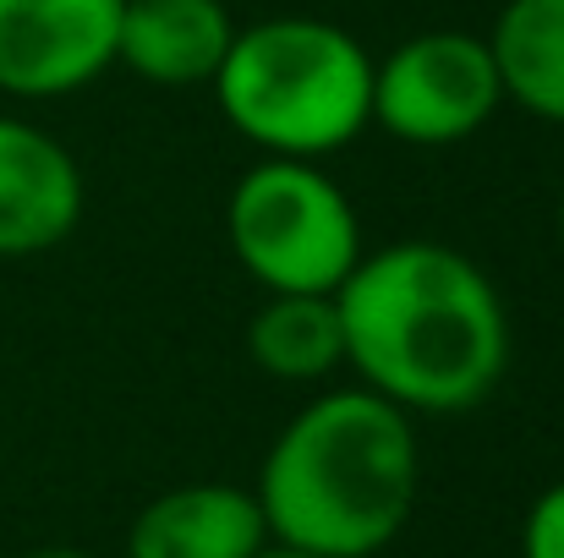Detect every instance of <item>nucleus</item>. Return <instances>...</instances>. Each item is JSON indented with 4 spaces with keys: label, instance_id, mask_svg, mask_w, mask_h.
Returning a JSON list of instances; mask_svg holds the SVG:
<instances>
[{
    "label": "nucleus",
    "instance_id": "obj_5",
    "mask_svg": "<svg viewBox=\"0 0 564 558\" xmlns=\"http://www.w3.org/2000/svg\"><path fill=\"white\" fill-rule=\"evenodd\" d=\"M505 105L488 39L460 28L411 33L373 66V121L411 149H449L477 138Z\"/></svg>",
    "mask_w": 564,
    "mask_h": 558
},
{
    "label": "nucleus",
    "instance_id": "obj_12",
    "mask_svg": "<svg viewBox=\"0 0 564 558\" xmlns=\"http://www.w3.org/2000/svg\"><path fill=\"white\" fill-rule=\"evenodd\" d=\"M521 558H564V482L538 493L521 526Z\"/></svg>",
    "mask_w": 564,
    "mask_h": 558
},
{
    "label": "nucleus",
    "instance_id": "obj_2",
    "mask_svg": "<svg viewBox=\"0 0 564 558\" xmlns=\"http://www.w3.org/2000/svg\"><path fill=\"white\" fill-rule=\"evenodd\" d=\"M422 493L411 416L373 389H335L302 405L263 455L258 510L269 543L318 558L383 554Z\"/></svg>",
    "mask_w": 564,
    "mask_h": 558
},
{
    "label": "nucleus",
    "instance_id": "obj_7",
    "mask_svg": "<svg viewBox=\"0 0 564 558\" xmlns=\"http://www.w3.org/2000/svg\"><path fill=\"white\" fill-rule=\"evenodd\" d=\"M83 219V171L50 132L0 116V258L61 247Z\"/></svg>",
    "mask_w": 564,
    "mask_h": 558
},
{
    "label": "nucleus",
    "instance_id": "obj_10",
    "mask_svg": "<svg viewBox=\"0 0 564 558\" xmlns=\"http://www.w3.org/2000/svg\"><path fill=\"white\" fill-rule=\"evenodd\" d=\"M505 99L564 127V0H510L488 33Z\"/></svg>",
    "mask_w": 564,
    "mask_h": 558
},
{
    "label": "nucleus",
    "instance_id": "obj_14",
    "mask_svg": "<svg viewBox=\"0 0 564 558\" xmlns=\"http://www.w3.org/2000/svg\"><path fill=\"white\" fill-rule=\"evenodd\" d=\"M28 558H88V554H77V548H39V554H28Z\"/></svg>",
    "mask_w": 564,
    "mask_h": 558
},
{
    "label": "nucleus",
    "instance_id": "obj_9",
    "mask_svg": "<svg viewBox=\"0 0 564 558\" xmlns=\"http://www.w3.org/2000/svg\"><path fill=\"white\" fill-rule=\"evenodd\" d=\"M230 39L225 0H127L116 61L154 88H197L219 77Z\"/></svg>",
    "mask_w": 564,
    "mask_h": 558
},
{
    "label": "nucleus",
    "instance_id": "obj_15",
    "mask_svg": "<svg viewBox=\"0 0 564 558\" xmlns=\"http://www.w3.org/2000/svg\"><path fill=\"white\" fill-rule=\"evenodd\" d=\"M560 236H564V208H560Z\"/></svg>",
    "mask_w": 564,
    "mask_h": 558
},
{
    "label": "nucleus",
    "instance_id": "obj_8",
    "mask_svg": "<svg viewBox=\"0 0 564 558\" xmlns=\"http://www.w3.org/2000/svg\"><path fill=\"white\" fill-rule=\"evenodd\" d=\"M269 548L263 510L236 482H187L138 510L127 558H258Z\"/></svg>",
    "mask_w": 564,
    "mask_h": 558
},
{
    "label": "nucleus",
    "instance_id": "obj_1",
    "mask_svg": "<svg viewBox=\"0 0 564 558\" xmlns=\"http://www.w3.org/2000/svg\"><path fill=\"white\" fill-rule=\"evenodd\" d=\"M335 307L346 362L405 416L471 411L510 368V318L494 280L444 241L362 252Z\"/></svg>",
    "mask_w": 564,
    "mask_h": 558
},
{
    "label": "nucleus",
    "instance_id": "obj_4",
    "mask_svg": "<svg viewBox=\"0 0 564 558\" xmlns=\"http://www.w3.org/2000/svg\"><path fill=\"white\" fill-rule=\"evenodd\" d=\"M225 236L263 291L335 296L362 263L357 208L313 160L252 165L225 203Z\"/></svg>",
    "mask_w": 564,
    "mask_h": 558
},
{
    "label": "nucleus",
    "instance_id": "obj_11",
    "mask_svg": "<svg viewBox=\"0 0 564 558\" xmlns=\"http://www.w3.org/2000/svg\"><path fill=\"white\" fill-rule=\"evenodd\" d=\"M247 357L269 378L285 383H313L346 362V335H340V307L335 296H307V291H269L263 307L247 324Z\"/></svg>",
    "mask_w": 564,
    "mask_h": 558
},
{
    "label": "nucleus",
    "instance_id": "obj_3",
    "mask_svg": "<svg viewBox=\"0 0 564 558\" xmlns=\"http://www.w3.org/2000/svg\"><path fill=\"white\" fill-rule=\"evenodd\" d=\"M214 94L263 160L318 165L373 127V55L324 17H263L236 28Z\"/></svg>",
    "mask_w": 564,
    "mask_h": 558
},
{
    "label": "nucleus",
    "instance_id": "obj_13",
    "mask_svg": "<svg viewBox=\"0 0 564 558\" xmlns=\"http://www.w3.org/2000/svg\"><path fill=\"white\" fill-rule=\"evenodd\" d=\"M258 558H318V554H302V548H280V543H269Z\"/></svg>",
    "mask_w": 564,
    "mask_h": 558
},
{
    "label": "nucleus",
    "instance_id": "obj_6",
    "mask_svg": "<svg viewBox=\"0 0 564 558\" xmlns=\"http://www.w3.org/2000/svg\"><path fill=\"white\" fill-rule=\"evenodd\" d=\"M127 0H0V94L66 99L116 66Z\"/></svg>",
    "mask_w": 564,
    "mask_h": 558
}]
</instances>
